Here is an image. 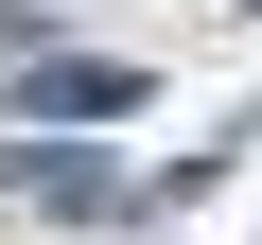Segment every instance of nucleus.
Wrapping results in <instances>:
<instances>
[{
	"instance_id": "1",
	"label": "nucleus",
	"mask_w": 262,
	"mask_h": 245,
	"mask_svg": "<svg viewBox=\"0 0 262 245\" xmlns=\"http://www.w3.org/2000/svg\"><path fill=\"white\" fill-rule=\"evenodd\" d=\"M140 105V70H105V53H53L35 70V122H122Z\"/></svg>"
}]
</instances>
